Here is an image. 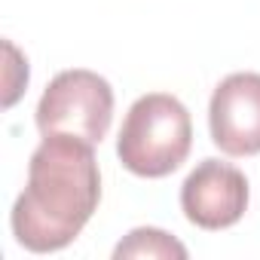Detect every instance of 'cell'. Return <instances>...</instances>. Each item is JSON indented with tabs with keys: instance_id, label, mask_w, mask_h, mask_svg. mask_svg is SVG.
<instances>
[{
	"instance_id": "2",
	"label": "cell",
	"mask_w": 260,
	"mask_h": 260,
	"mask_svg": "<svg viewBox=\"0 0 260 260\" xmlns=\"http://www.w3.org/2000/svg\"><path fill=\"white\" fill-rule=\"evenodd\" d=\"M193 147V122L187 107L166 92L141 95L128 107L116 156L138 178H166L181 169Z\"/></svg>"
},
{
	"instance_id": "5",
	"label": "cell",
	"mask_w": 260,
	"mask_h": 260,
	"mask_svg": "<svg viewBox=\"0 0 260 260\" xmlns=\"http://www.w3.org/2000/svg\"><path fill=\"white\" fill-rule=\"evenodd\" d=\"M211 141L226 156L260 153V74H230L208 104Z\"/></svg>"
},
{
	"instance_id": "1",
	"label": "cell",
	"mask_w": 260,
	"mask_h": 260,
	"mask_svg": "<svg viewBox=\"0 0 260 260\" xmlns=\"http://www.w3.org/2000/svg\"><path fill=\"white\" fill-rule=\"evenodd\" d=\"M95 144L71 135H43L28 162V187L13 205V236L34 254L68 248L101 202Z\"/></svg>"
},
{
	"instance_id": "4",
	"label": "cell",
	"mask_w": 260,
	"mask_h": 260,
	"mask_svg": "<svg viewBox=\"0 0 260 260\" xmlns=\"http://www.w3.org/2000/svg\"><path fill=\"white\" fill-rule=\"evenodd\" d=\"M181 208L199 230H226L248 208V181L230 162L202 159L181 187Z\"/></svg>"
},
{
	"instance_id": "6",
	"label": "cell",
	"mask_w": 260,
	"mask_h": 260,
	"mask_svg": "<svg viewBox=\"0 0 260 260\" xmlns=\"http://www.w3.org/2000/svg\"><path fill=\"white\" fill-rule=\"evenodd\" d=\"M113 257H187V248L181 242H175L169 233L162 230H153V226H141V230H132L125 236V242L116 245Z\"/></svg>"
},
{
	"instance_id": "3",
	"label": "cell",
	"mask_w": 260,
	"mask_h": 260,
	"mask_svg": "<svg viewBox=\"0 0 260 260\" xmlns=\"http://www.w3.org/2000/svg\"><path fill=\"white\" fill-rule=\"evenodd\" d=\"M113 119V89L95 71H61L37 104V128L43 135H71L101 144Z\"/></svg>"
}]
</instances>
